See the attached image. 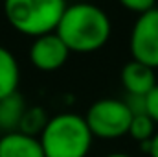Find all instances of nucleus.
Returning <instances> with one entry per match:
<instances>
[{
	"instance_id": "1",
	"label": "nucleus",
	"mask_w": 158,
	"mask_h": 157,
	"mask_svg": "<svg viewBox=\"0 0 158 157\" xmlns=\"http://www.w3.org/2000/svg\"><path fill=\"white\" fill-rule=\"evenodd\" d=\"M110 19L96 4L74 2L68 4L55 34L63 39L70 52L90 54L107 44L110 39Z\"/></svg>"
},
{
	"instance_id": "2",
	"label": "nucleus",
	"mask_w": 158,
	"mask_h": 157,
	"mask_svg": "<svg viewBox=\"0 0 158 157\" xmlns=\"http://www.w3.org/2000/svg\"><path fill=\"white\" fill-rule=\"evenodd\" d=\"M92 139L85 117L76 113L52 117L39 137L46 157H86Z\"/></svg>"
},
{
	"instance_id": "3",
	"label": "nucleus",
	"mask_w": 158,
	"mask_h": 157,
	"mask_svg": "<svg viewBox=\"0 0 158 157\" xmlns=\"http://www.w3.org/2000/svg\"><path fill=\"white\" fill-rule=\"evenodd\" d=\"M66 6L64 0H4V15L13 30L37 39L57 30Z\"/></svg>"
},
{
	"instance_id": "4",
	"label": "nucleus",
	"mask_w": 158,
	"mask_h": 157,
	"mask_svg": "<svg viewBox=\"0 0 158 157\" xmlns=\"http://www.w3.org/2000/svg\"><path fill=\"white\" fill-rule=\"evenodd\" d=\"M85 120L94 139L114 141L123 135H129L132 113L125 100L101 98L88 107Z\"/></svg>"
},
{
	"instance_id": "5",
	"label": "nucleus",
	"mask_w": 158,
	"mask_h": 157,
	"mask_svg": "<svg viewBox=\"0 0 158 157\" xmlns=\"http://www.w3.org/2000/svg\"><path fill=\"white\" fill-rule=\"evenodd\" d=\"M131 56L151 69H158V7L138 15L129 39Z\"/></svg>"
},
{
	"instance_id": "6",
	"label": "nucleus",
	"mask_w": 158,
	"mask_h": 157,
	"mask_svg": "<svg viewBox=\"0 0 158 157\" xmlns=\"http://www.w3.org/2000/svg\"><path fill=\"white\" fill-rule=\"evenodd\" d=\"M70 54L72 52L68 50V46L63 43V39L55 32L33 39L31 46H30V61L40 72L59 70L68 61Z\"/></svg>"
},
{
	"instance_id": "7",
	"label": "nucleus",
	"mask_w": 158,
	"mask_h": 157,
	"mask_svg": "<svg viewBox=\"0 0 158 157\" xmlns=\"http://www.w3.org/2000/svg\"><path fill=\"white\" fill-rule=\"evenodd\" d=\"M121 83L131 96H147L158 85L155 69L134 59L121 69Z\"/></svg>"
},
{
	"instance_id": "8",
	"label": "nucleus",
	"mask_w": 158,
	"mask_h": 157,
	"mask_svg": "<svg viewBox=\"0 0 158 157\" xmlns=\"http://www.w3.org/2000/svg\"><path fill=\"white\" fill-rule=\"evenodd\" d=\"M0 157H46L39 137L22 131L4 133L0 137Z\"/></svg>"
},
{
	"instance_id": "9",
	"label": "nucleus",
	"mask_w": 158,
	"mask_h": 157,
	"mask_svg": "<svg viewBox=\"0 0 158 157\" xmlns=\"http://www.w3.org/2000/svg\"><path fill=\"white\" fill-rule=\"evenodd\" d=\"M26 109H28V105L19 91L2 98L0 100V129L4 133L19 131V126L22 122Z\"/></svg>"
},
{
	"instance_id": "10",
	"label": "nucleus",
	"mask_w": 158,
	"mask_h": 157,
	"mask_svg": "<svg viewBox=\"0 0 158 157\" xmlns=\"http://www.w3.org/2000/svg\"><path fill=\"white\" fill-rule=\"evenodd\" d=\"M20 81V69L17 57L4 46H0V100L17 92Z\"/></svg>"
},
{
	"instance_id": "11",
	"label": "nucleus",
	"mask_w": 158,
	"mask_h": 157,
	"mask_svg": "<svg viewBox=\"0 0 158 157\" xmlns=\"http://www.w3.org/2000/svg\"><path fill=\"white\" fill-rule=\"evenodd\" d=\"M50 118L46 117V111L39 107V105H33V107H28L22 122L19 126V131L26 133V135H31V137H40V133L44 131L46 124H48Z\"/></svg>"
},
{
	"instance_id": "12",
	"label": "nucleus",
	"mask_w": 158,
	"mask_h": 157,
	"mask_svg": "<svg viewBox=\"0 0 158 157\" xmlns=\"http://www.w3.org/2000/svg\"><path fill=\"white\" fill-rule=\"evenodd\" d=\"M156 133V124L155 120L149 117L147 113H140V115H132V122L129 128V135L138 141L140 144L149 142Z\"/></svg>"
},
{
	"instance_id": "13",
	"label": "nucleus",
	"mask_w": 158,
	"mask_h": 157,
	"mask_svg": "<svg viewBox=\"0 0 158 157\" xmlns=\"http://www.w3.org/2000/svg\"><path fill=\"white\" fill-rule=\"evenodd\" d=\"M118 2L125 9H129V11H132L136 15H142V13L151 11L155 7V2L156 0H118Z\"/></svg>"
},
{
	"instance_id": "14",
	"label": "nucleus",
	"mask_w": 158,
	"mask_h": 157,
	"mask_svg": "<svg viewBox=\"0 0 158 157\" xmlns=\"http://www.w3.org/2000/svg\"><path fill=\"white\" fill-rule=\"evenodd\" d=\"M145 111L155 120V124H158V85L145 96Z\"/></svg>"
},
{
	"instance_id": "15",
	"label": "nucleus",
	"mask_w": 158,
	"mask_h": 157,
	"mask_svg": "<svg viewBox=\"0 0 158 157\" xmlns=\"http://www.w3.org/2000/svg\"><path fill=\"white\" fill-rule=\"evenodd\" d=\"M149 157H158V131L155 133V137L149 142V150H147Z\"/></svg>"
},
{
	"instance_id": "16",
	"label": "nucleus",
	"mask_w": 158,
	"mask_h": 157,
	"mask_svg": "<svg viewBox=\"0 0 158 157\" xmlns=\"http://www.w3.org/2000/svg\"><path fill=\"white\" fill-rule=\"evenodd\" d=\"M105 157H132V155H127V154H109Z\"/></svg>"
},
{
	"instance_id": "17",
	"label": "nucleus",
	"mask_w": 158,
	"mask_h": 157,
	"mask_svg": "<svg viewBox=\"0 0 158 157\" xmlns=\"http://www.w3.org/2000/svg\"><path fill=\"white\" fill-rule=\"evenodd\" d=\"M66 4H74V2H83V0H64Z\"/></svg>"
}]
</instances>
